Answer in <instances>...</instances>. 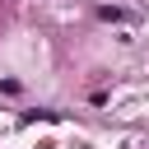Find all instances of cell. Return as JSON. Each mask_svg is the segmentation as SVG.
<instances>
[{"instance_id":"6da1fadb","label":"cell","mask_w":149,"mask_h":149,"mask_svg":"<svg viewBox=\"0 0 149 149\" xmlns=\"http://www.w3.org/2000/svg\"><path fill=\"white\" fill-rule=\"evenodd\" d=\"M98 14H102V19H116V23H121V19H130V14H126V9H116V5H102Z\"/></svg>"}]
</instances>
